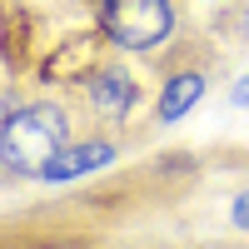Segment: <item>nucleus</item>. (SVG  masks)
Instances as JSON below:
<instances>
[{
  "instance_id": "1",
  "label": "nucleus",
  "mask_w": 249,
  "mask_h": 249,
  "mask_svg": "<svg viewBox=\"0 0 249 249\" xmlns=\"http://www.w3.org/2000/svg\"><path fill=\"white\" fill-rule=\"evenodd\" d=\"M70 144V115L40 100V105H20L0 120V164L25 179H40L45 164Z\"/></svg>"
},
{
  "instance_id": "2",
  "label": "nucleus",
  "mask_w": 249,
  "mask_h": 249,
  "mask_svg": "<svg viewBox=\"0 0 249 249\" xmlns=\"http://www.w3.org/2000/svg\"><path fill=\"white\" fill-rule=\"evenodd\" d=\"M100 30L120 50H160L175 35V5L170 0H100Z\"/></svg>"
},
{
  "instance_id": "3",
  "label": "nucleus",
  "mask_w": 249,
  "mask_h": 249,
  "mask_svg": "<svg viewBox=\"0 0 249 249\" xmlns=\"http://www.w3.org/2000/svg\"><path fill=\"white\" fill-rule=\"evenodd\" d=\"M110 164H115V144L110 140H80V144H65L45 164L40 184H70V179H85L95 170H110Z\"/></svg>"
},
{
  "instance_id": "4",
  "label": "nucleus",
  "mask_w": 249,
  "mask_h": 249,
  "mask_svg": "<svg viewBox=\"0 0 249 249\" xmlns=\"http://www.w3.org/2000/svg\"><path fill=\"white\" fill-rule=\"evenodd\" d=\"M85 90H90V105L100 115H110V120H124L135 110V100H140V85H135V75L124 70V65H100L85 75Z\"/></svg>"
},
{
  "instance_id": "5",
  "label": "nucleus",
  "mask_w": 249,
  "mask_h": 249,
  "mask_svg": "<svg viewBox=\"0 0 249 249\" xmlns=\"http://www.w3.org/2000/svg\"><path fill=\"white\" fill-rule=\"evenodd\" d=\"M199 95H204V75L199 70H179V75H170L164 80V90H160V120L164 124H175V120H184L195 105H199Z\"/></svg>"
},
{
  "instance_id": "6",
  "label": "nucleus",
  "mask_w": 249,
  "mask_h": 249,
  "mask_svg": "<svg viewBox=\"0 0 249 249\" xmlns=\"http://www.w3.org/2000/svg\"><path fill=\"white\" fill-rule=\"evenodd\" d=\"M230 224L249 234V190H244V195H234V204H230Z\"/></svg>"
},
{
  "instance_id": "7",
  "label": "nucleus",
  "mask_w": 249,
  "mask_h": 249,
  "mask_svg": "<svg viewBox=\"0 0 249 249\" xmlns=\"http://www.w3.org/2000/svg\"><path fill=\"white\" fill-rule=\"evenodd\" d=\"M230 100H234V105H239V110H244V105H249V75H244V80H239V85H234V90H230Z\"/></svg>"
},
{
  "instance_id": "8",
  "label": "nucleus",
  "mask_w": 249,
  "mask_h": 249,
  "mask_svg": "<svg viewBox=\"0 0 249 249\" xmlns=\"http://www.w3.org/2000/svg\"><path fill=\"white\" fill-rule=\"evenodd\" d=\"M244 30H249V5H244Z\"/></svg>"
}]
</instances>
